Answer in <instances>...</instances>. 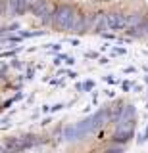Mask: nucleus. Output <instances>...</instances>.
<instances>
[{"mask_svg":"<svg viewBox=\"0 0 148 153\" xmlns=\"http://www.w3.org/2000/svg\"><path fill=\"white\" fill-rule=\"evenodd\" d=\"M108 111L106 109H102V111H98L96 115H92V117H89L87 121L79 123L75 128H69L68 130V138L69 140H73V138H83V136H89V134L96 132L100 126H104L108 121Z\"/></svg>","mask_w":148,"mask_h":153,"instance_id":"obj_1","label":"nucleus"},{"mask_svg":"<svg viewBox=\"0 0 148 153\" xmlns=\"http://www.w3.org/2000/svg\"><path fill=\"white\" fill-rule=\"evenodd\" d=\"M77 13L79 12L73 6H69V4L56 6L54 8V13H52V25L58 29V31H71Z\"/></svg>","mask_w":148,"mask_h":153,"instance_id":"obj_2","label":"nucleus"},{"mask_svg":"<svg viewBox=\"0 0 148 153\" xmlns=\"http://www.w3.org/2000/svg\"><path fill=\"white\" fill-rule=\"evenodd\" d=\"M127 27V16L119 12H110L106 13V29L110 31H121Z\"/></svg>","mask_w":148,"mask_h":153,"instance_id":"obj_3","label":"nucleus"},{"mask_svg":"<svg viewBox=\"0 0 148 153\" xmlns=\"http://www.w3.org/2000/svg\"><path fill=\"white\" fill-rule=\"evenodd\" d=\"M33 13H35L37 17L44 19V21H52V13H54V6L48 4V0H37L35 4L31 6Z\"/></svg>","mask_w":148,"mask_h":153,"instance_id":"obj_4","label":"nucleus"},{"mask_svg":"<svg viewBox=\"0 0 148 153\" xmlns=\"http://www.w3.org/2000/svg\"><path fill=\"white\" fill-rule=\"evenodd\" d=\"M37 143L35 136H21V138H8L4 146L8 149H27V147H33Z\"/></svg>","mask_w":148,"mask_h":153,"instance_id":"obj_5","label":"nucleus"},{"mask_svg":"<svg viewBox=\"0 0 148 153\" xmlns=\"http://www.w3.org/2000/svg\"><path fill=\"white\" fill-rule=\"evenodd\" d=\"M8 12L14 13V16H21V13L27 12V6L23 0H8Z\"/></svg>","mask_w":148,"mask_h":153,"instance_id":"obj_6","label":"nucleus"},{"mask_svg":"<svg viewBox=\"0 0 148 153\" xmlns=\"http://www.w3.org/2000/svg\"><path fill=\"white\" fill-rule=\"evenodd\" d=\"M106 29V13H96L92 17V31L94 33H102Z\"/></svg>","mask_w":148,"mask_h":153,"instance_id":"obj_7","label":"nucleus"},{"mask_svg":"<svg viewBox=\"0 0 148 153\" xmlns=\"http://www.w3.org/2000/svg\"><path fill=\"white\" fill-rule=\"evenodd\" d=\"M131 136H133V128H117L113 140H116V142H127Z\"/></svg>","mask_w":148,"mask_h":153,"instance_id":"obj_8","label":"nucleus"},{"mask_svg":"<svg viewBox=\"0 0 148 153\" xmlns=\"http://www.w3.org/2000/svg\"><path fill=\"white\" fill-rule=\"evenodd\" d=\"M121 111H123V103H121V102H116L112 107H110L108 115H110V119H112V121H117L119 115H121Z\"/></svg>","mask_w":148,"mask_h":153,"instance_id":"obj_9","label":"nucleus"},{"mask_svg":"<svg viewBox=\"0 0 148 153\" xmlns=\"http://www.w3.org/2000/svg\"><path fill=\"white\" fill-rule=\"evenodd\" d=\"M8 12V0H0V16H6Z\"/></svg>","mask_w":148,"mask_h":153,"instance_id":"obj_10","label":"nucleus"},{"mask_svg":"<svg viewBox=\"0 0 148 153\" xmlns=\"http://www.w3.org/2000/svg\"><path fill=\"white\" fill-rule=\"evenodd\" d=\"M142 35L148 36V19H144V21H142Z\"/></svg>","mask_w":148,"mask_h":153,"instance_id":"obj_11","label":"nucleus"},{"mask_svg":"<svg viewBox=\"0 0 148 153\" xmlns=\"http://www.w3.org/2000/svg\"><path fill=\"white\" fill-rule=\"evenodd\" d=\"M23 2H25V6H27V10H31V6H33V4L37 2V0H23Z\"/></svg>","mask_w":148,"mask_h":153,"instance_id":"obj_12","label":"nucleus"}]
</instances>
